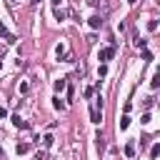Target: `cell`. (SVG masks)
Wrapping results in <instances>:
<instances>
[{"label": "cell", "instance_id": "19", "mask_svg": "<svg viewBox=\"0 0 160 160\" xmlns=\"http://www.w3.org/2000/svg\"><path fill=\"white\" fill-rule=\"evenodd\" d=\"M35 160H48V152H45V150H40V152L35 155Z\"/></svg>", "mask_w": 160, "mask_h": 160}, {"label": "cell", "instance_id": "23", "mask_svg": "<svg viewBox=\"0 0 160 160\" xmlns=\"http://www.w3.org/2000/svg\"><path fill=\"white\" fill-rule=\"evenodd\" d=\"M155 72H158V75H160V68H158V70H155Z\"/></svg>", "mask_w": 160, "mask_h": 160}, {"label": "cell", "instance_id": "18", "mask_svg": "<svg viewBox=\"0 0 160 160\" xmlns=\"http://www.w3.org/2000/svg\"><path fill=\"white\" fill-rule=\"evenodd\" d=\"M98 75L105 78V75H108V65H100V68H98Z\"/></svg>", "mask_w": 160, "mask_h": 160}, {"label": "cell", "instance_id": "15", "mask_svg": "<svg viewBox=\"0 0 160 160\" xmlns=\"http://www.w3.org/2000/svg\"><path fill=\"white\" fill-rule=\"evenodd\" d=\"M52 12H55V20H65V12H62V10H60V8H55V10H52Z\"/></svg>", "mask_w": 160, "mask_h": 160}, {"label": "cell", "instance_id": "14", "mask_svg": "<svg viewBox=\"0 0 160 160\" xmlns=\"http://www.w3.org/2000/svg\"><path fill=\"white\" fill-rule=\"evenodd\" d=\"M150 155H152V158H160V142H155V145H152V150H150Z\"/></svg>", "mask_w": 160, "mask_h": 160}, {"label": "cell", "instance_id": "13", "mask_svg": "<svg viewBox=\"0 0 160 160\" xmlns=\"http://www.w3.org/2000/svg\"><path fill=\"white\" fill-rule=\"evenodd\" d=\"M52 142H55V138H52V135H50V132H48V135H45V138H42V145H45V148H50V145H52Z\"/></svg>", "mask_w": 160, "mask_h": 160}, {"label": "cell", "instance_id": "22", "mask_svg": "<svg viewBox=\"0 0 160 160\" xmlns=\"http://www.w3.org/2000/svg\"><path fill=\"white\" fill-rule=\"evenodd\" d=\"M128 2H130V5H135V2H138V0H128Z\"/></svg>", "mask_w": 160, "mask_h": 160}, {"label": "cell", "instance_id": "20", "mask_svg": "<svg viewBox=\"0 0 160 160\" xmlns=\"http://www.w3.org/2000/svg\"><path fill=\"white\" fill-rule=\"evenodd\" d=\"M0 118H8V110L5 108H0Z\"/></svg>", "mask_w": 160, "mask_h": 160}, {"label": "cell", "instance_id": "11", "mask_svg": "<svg viewBox=\"0 0 160 160\" xmlns=\"http://www.w3.org/2000/svg\"><path fill=\"white\" fill-rule=\"evenodd\" d=\"M52 108H55V110H65V102H62L60 98H52Z\"/></svg>", "mask_w": 160, "mask_h": 160}, {"label": "cell", "instance_id": "9", "mask_svg": "<svg viewBox=\"0 0 160 160\" xmlns=\"http://www.w3.org/2000/svg\"><path fill=\"white\" fill-rule=\"evenodd\" d=\"M128 128H130V115L125 112V115L120 118V130H128Z\"/></svg>", "mask_w": 160, "mask_h": 160}, {"label": "cell", "instance_id": "8", "mask_svg": "<svg viewBox=\"0 0 160 160\" xmlns=\"http://www.w3.org/2000/svg\"><path fill=\"white\" fill-rule=\"evenodd\" d=\"M55 55H58V58H65V55H68V48H65L62 42H60V45H55Z\"/></svg>", "mask_w": 160, "mask_h": 160}, {"label": "cell", "instance_id": "2", "mask_svg": "<svg viewBox=\"0 0 160 160\" xmlns=\"http://www.w3.org/2000/svg\"><path fill=\"white\" fill-rule=\"evenodd\" d=\"M10 120H12V125H15V128H20V130H28V128H30V122H28V120H22L20 115H12Z\"/></svg>", "mask_w": 160, "mask_h": 160}, {"label": "cell", "instance_id": "3", "mask_svg": "<svg viewBox=\"0 0 160 160\" xmlns=\"http://www.w3.org/2000/svg\"><path fill=\"white\" fill-rule=\"evenodd\" d=\"M0 35H2V38H5V40H8V42H10V45H12V42H18V40H15V35H12V32H8V30H5V25H2V22H0Z\"/></svg>", "mask_w": 160, "mask_h": 160}, {"label": "cell", "instance_id": "10", "mask_svg": "<svg viewBox=\"0 0 160 160\" xmlns=\"http://www.w3.org/2000/svg\"><path fill=\"white\" fill-rule=\"evenodd\" d=\"M125 155H128V158H135V142H132V140L125 145Z\"/></svg>", "mask_w": 160, "mask_h": 160}, {"label": "cell", "instance_id": "24", "mask_svg": "<svg viewBox=\"0 0 160 160\" xmlns=\"http://www.w3.org/2000/svg\"><path fill=\"white\" fill-rule=\"evenodd\" d=\"M30 2H40V0H30Z\"/></svg>", "mask_w": 160, "mask_h": 160}, {"label": "cell", "instance_id": "5", "mask_svg": "<svg viewBox=\"0 0 160 160\" xmlns=\"http://www.w3.org/2000/svg\"><path fill=\"white\" fill-rule=\"evenodd\" d=\"M90 120H92V122H100V120H102L100 108H90Z\"/></svg>", "mask_w": 160, "mask_h": 160}, {"label": "cell", "instance_id": "7", "mask_svg": "<svg viewBox=\"0 0 160 160\" xmlns=\"http://www.w3.org/2000/svg\"><path fill=\"white\" fill-rule=\"evenodd\" d=\"M28 150H30V142H18V148H15V152H18V155H25Z\"/></svg>", "mask_w": 160, "mask_h": 160}, {"label": "cell", "instance_id": "21", "mask_svg": "<svg viewBox=\"0 0 160 160\" xmlns=\"http://www.w3.org/2000/svg\"><path fill=\"white\" fill-rule=\"evenodd\" d=\"M52 2V8H60V0H50Z\"/></svg>", "mask_w": 160, "mask_h": 160}, {"label": "cell", "instance_id": "12", "mask_svg": "<svg viewBox=\"0 0 160 160\" xmlns=\"http://www.w3.org/2000/svg\"><path fill=\"white\" fill-rule=\"evenodd\" d=\"M150 88H152V90H158V88H160V75H158V72H155V78L150 80Z\"/></svg>", "mask_w": 160, "mask_h": 160}, {"label": "cell", "instance_id": "16", "mask_svg": "<svg viewBox=\"0 0 160 160\" xmlns=\"http://www.w3.org/2000/svg\"><path fill=\"white\" fill-rule=\"evenodd\" d=\"M148 30L155 32V30H158V20H150V22H148Z\"/></svg>", "mask_w": 160, "mask_h": 160}, {"label": "cell", "instance_id": "1", "mask_svg": "<svg viewBox=\"0 0 160 160\" xmlns=\"http://www.w3.org/2000/svg\"><path fill=\"white\" fill-rule=\"evenodd\" d=\"M112 55H115V45H110V48H102V50L98 52V60H102V62H105V60H110Z\"/></svg>", "mask_w": 160, "mask_h": 160}, {"label": "cell", "instance_id": "6", "mask_svg": "<svg viewBox=\"0 0 160 160\" xmlns=\"http://www.w3.org/2000/svg\"><path fill=\"white\" fill-rule=\"evenodd\" d=\"M65 88H68V80H65V78H58V80H55V92H62Z\"/></svg>", "mask_w": 160, "mask_h": 160}, {"label": "cell", "instance_id": "25", "mask_svg": "<svg viewBox=\"0 0 160 160\" xmlns=\"http://www.w3.org/2000/svg\"><path fill=\"white\" fill-rule=\"evenodd\" d=\"M0 68H2V60H0Z\"/></svg>", "mask_w": 160, "mask_h": 160}, {"label": "cell", "instance_id": "17", "mask_svg": "<svg viewBox=\"0 0 160 160\" xmlns=\"http://www.w3.org/2000/svg\"><path fill=\"white\" fill-rule=\"evenodd\" d=\"M135 45H138V48H142V50H145V45H148V40H142V38H135Z\"/></svg>", "mask_w": 160, "mask_h": 160}, {"label": "cell", "instance_id": "4", "mask_svg": "<svg viewBox=\"0 0 160 160\" xmlns=\"http://www.w3.org/2000/svg\"><path fill=\"white\" fill-rule=\"evenodd\" d=\"M88 22H90V28H92V30H98V28H102V18H100V15H92V18L88 20Z\"/></svg>", "mask_w": 160, "mask_h": 160}]
</instances>
